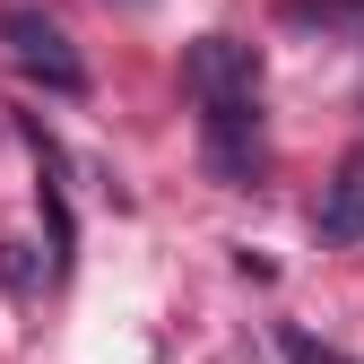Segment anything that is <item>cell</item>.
Instances as JSON below:
<instances>
[{
    "label": "cell",
    "instance_id": "obj_1",
    "mask_svg": "<svg viewBox=\"0 0 364 364\" xmlns=\"http://www.w3.org/2000/svg\"><path fill=\"white\" fill-rule=\"evenodd\" d=\"M182 87L200 105V156L225 191H252L269 165V122H260V53L243 35H200L182 53Z\"/></svg>",
    "mask_w": 364,
    "mask_h": 364
},
{
    "label": "cell",
    "instance_id": "obj_5",
    "mask_svg": "<svg viewBox=\"0 0 364 364\" xmlns=\"http://www.w3.org/2000/svg\"><path fill=\"white\" fill-rule=\"evenodd\" d=\"M287 26H321V35L364 43V0H287Z\"/></svg>",
    "mask_w": 364,
    "mask_h": 364
},
{
    "label": "cell",
    "instance_id": "obj_4",
    "mask_svg": "<svg viewBox=\"0 0 364 364\" xmlns=\"http://www.w3.org/2000/svg\"><path fill=\"white\" fill-rule=\"evenodd\" d=\"M26 148H35V165H43V225H53V269H70V200H61V148L43 139V122H26Z\"/></svg>",
    "mask_w": 364,
    "mask_h": 364
},
{
    "label": "cell",
    "instance_id": "obj_6",
    "mask_svg": "<svg viewBox=\"0 0 364 364\" xmlns=\"http://www.w3.org/2000/svg\"><path fill=\"white\" fill-rule=\"evenodd\" d=\"M278 347H287V364H347V355H330L321 338H304V330H278Z\"/></svg>",
    "mask_w": 364,
    "mask_h": 364
},
{
    "label": "cell",
    "instance_id": "obj_3",
    "mask_svg": "<svg viewBox=\"0 0 364 364\" xmlns=\"http://www.w3.org/2000/svg\"><path fill=\"white\" fill-rule=\"evenodd\" d=\"M312 225H321V243H364V139H355V148L338 156V173L321 182Z\"/></svg>",
    "mask_w": 364,
    "mask_h": 364
},
{
    "label": "cell",
    "instance_id": "obj_2",
    "mask_svg": "<svg viewBox=\"0 0 364 364\" xmlns=\"http://www.w3.org/2000/svg\"><path fill=\"white\" fill-rule=\"evenodd\" d=\"M0 53H9V70L43 78L53 96H78V87H87L78 43L61 35V18H53V9H35V0H9V9H0Z\"/></svg>",
    "mask_w": 364,
    "mask_h": 364
}]
</instances>
